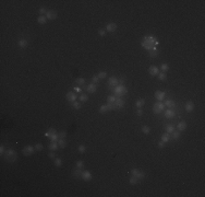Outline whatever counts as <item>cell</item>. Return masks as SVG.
<instances>
[{"label": "cell", "mask_w": 205, "mask_h": 197, "mask_svg": "<svg viewBox=\"0 0 205 197\" xmlns=\"http://www.w3.org/2000/svg\"><path fill=\"white\" fill-rule=\"evenodd\" d=\"M166 133H168V134H171V133H172V131H175V126L174 125H170V124H169V125H167L166 126Z\"/></svg>", "instance_id": "29"}, {"label": "cell", "mask_w": 205, "mask_h": 197, "mask_svg": "<svg viewBox=\"0 0 205 197\" xmlns=\"http://www.w3.org/2000/svg\"><path fill=\"white\" fill-rule=\"evenodd\" d=\"M144 105H145V100H144V99H139V100L135 102V106H137V109H142Z\"/></svg>", "instance_id": "24"}, {"label": "cell", "mask_w": 205, "mask_h": 197, "mask_svg": "<svg viewBox=\"0 0 205 197\" xmlns=\"http://www.w3.org/2000/svg\"><path fill=\"white\" fill-rule=\"evenodd\" d=\"M169 139H170V134L166 133V134L162 135V141H164V142H168Z\"/></svg>", "instance_id": "28"}, {"label": "cell", "mask_w": 205, "mask_h": 197, "mask_svg": "<svg viewBox=\"0 0 205 197\" xmlns=\"http://www.w3.org/2000/svg\"><path fill=\"white\" fill-rule=\"evenodd\" d=\"M180 136H181L180 131H172V133H171V137H172V139H175V140L179 139Z\"/></svg>", "instance_id": "32"}, {"label": "cell", "mask_w": 205, "mask_h": 197, "mask_svg": "<svg viewBox=\"0 0 205 197\" xmlns=\"http://www.w3.org/2000/svg\"><path fill=\"white\" fill-rule=\"evenodd\" d=\"M77 151L80 152V153H85L86 152V147L84 146V145H80L79 148H77Z\"/></svg>", "instance_id": "37"}, {"label": "cell", "mask_w": 205, "mask_h": 197, "mask_svg": "<svg viewBox=\"0 0 205 197\" xmlns=\"http://www.w3.org/2000/svg\"><path fill=\"white\" fill-rule=\"evenodd\" d=\"M160 69H162V72H166L169 70V65L168 64H162V66H160Z\"/></svg>", "instance_id": "36"}, {"label": "cell", "mask_w": 205, "mask_h": 197, "mask_svg": "<svg viewBox=\"0 0 205 197\" xmlns=\"http://www.w3.org/2000/svg\"><path fill=\"white\" fill-rule=\"evenodd\" d=\"M73 90H74V92H75V93H81V91H82V90H81V88H80L79 86H77V87H74Z\"/></svg>", "instance_id": "51"}, {"label": "cell", "mask_w": 205, "mask_h": 197, "mask_svg": "<svg viewBox=\"0 0 205 197\" xmlns=\"http://www.w3.org/2000/svg\"><path fill=\"white\" fill-rule=\"evenodd\" d=\"M79 101H80L81 103H86L88 101V96L86 94H81L80 97H79Z\"/></svg>", "instance_id": "30"}, {"label": "cell", "mask_w": 205, "mask_h": 197, "mask_svg": "<svg viewBox=\"0 0 205 197\" xmlns=\"http://www.w3.org/2000/svg\"><path fill=\"white\" fill-rule=\"evenodd\" d=\"M35 152V147H33V146H26V147H24L23 148V150H22V153L24 154V156H26V157H29V156H31V154H33Z\"/></svg>", "instance_id": "5"}, {"label": "cell", "mask_w": 205, "mask_h": 197, "mask_svg": "<svg viewBox=\"0 0 205 197\" xmlns=\"http://www.w3.org/2000/svg\"><path fill=\"white\" fill-rule=\"evenodd\" d=\"M157 77H158V79H159L160 81H165L166 79H167V74H166V72H159V73H158V76H157Z\"/></svg>", "instance_id": "31"}, {"label": "cell", "mask_w": 205, "mask_h": 197, "mask_svg": "<svg viewBox=\"0 0 205 197\" xmlns=\"http://www.w3.org/2000/svg\"><path fill=\"white\" fill-rule=\"evenodd\" d=\"M72 106H73V109H75V110H80L81 109V102L75 101V102L72 103Z\"/></svg>", "instance_id": "40"}, {"label": "cell", "mask_w": 205, "mask_h": 197, "mask_svg": "<svg viewBox=\"0 0 205 197\" xmlns=\"http://www.w3.org/2000/svg\"><path fill=\"white\" fill-rule=\"evenodd\" d=\"M82 170L79 168H77V170H74L73 171V176L75 177V179H81L82 177Z\"/></svg>", "instance_id": "23"}, {"label": "cell", "mask_w": 205, "mask_h": 197, "mask_svg": "<svg viewBox=\"0 0 205 197\" xmlns=\"http://www.w3.org/2000/svg\"><path fill=\"white\" fill-rule=\"evenodd\" d=\"M49 138H50L51 141H58V140H59V135H58V133H57V134L51 135Z\"/></svg>", "instance_id": "41"}, {"label": "cell", "mask_w": 205, "mask_h": 197, "mask_svg": "<svg viewBox=\"0 0 205 197\" xmlns=\"http://www.w3.org/2000/svg\"><path fill=\"white\" fill-rule=\"evenodd\" d=\"M108 84L110 87H117L118 84H119V79H118L117 77H110L108 79Z\"/></svg>", "instance_id": "12"}, {"label": "cell", "mask_w": 205, "mask_h": 197, "mask_svg": "<svg viewBox=\"0 0 205 197\" xmlns=\"http://www.w3.org/2000/svg\"><path fill=\"white\" fill-rule=\"evenodd\" d=\"M54 134H57V130L55 128H49L48 130L45 133V137H50L51 135H54Z\"/></svg>", "instance_id": "25"}, {"label": "cell", "mask_w": 205, "mask_h": 197, "mask_svg": "<svg viewBox=\"0 0 205 197\" xmlns=\"http://www.w3.org/2000/svg\"><path fill=\"white\" fill-rule=\"evenodd\" d=\"M97 90V87L95 83H90L87 86V88H86V91H87V93H91V94H93V93H95Z\"/></svg>", "instance_id": "13"}, {"label": "cell", "mask_w": 205, "mask_h": 197, "mask_svg": "<svg viewBox=\"0 0 205 197\" xmlns=\"http://www.w3.org/2000/svg\"><path fill=\"white\" fill-rule=\"evenodd\" d=\"M92 173L90 171H87V170H85V171H83L82 172V179L83 181H85V182H88V181H91L92 180Z\"/></svg>", "instance_id": "11"}, {"label": "cell", "mask_w": 205, "mask_h": 197, "mask_svg": "<svg viewBox=\"0 0 205 197\" xmlns=\"http://www.w3.org/2000/svg\"><path fill=\"white\" fill-rule=\"evenodd\" d=\"M184 109H185V111L188 112V113L192 112V111L194 110V103H193V102H191V101H188V102L185 103Z\"/></svg>", "instance_id": "15"}, {"label": "cell", "mask_w": 205, "mask_h": 197, "mask_svg": "<svg viewBox=\"0 0 205 197\" xmlns=\"http://www.w3.org/2000/svg\"><path fill=\"white\" fill-rule=\"evenodd\" d=\"M4 152H6V148H4L3 145H1V146H0V154H1V156H4Z\"/></svg>", "instance_id": "48"}, {"label": "cell", "mask_w": 205, "mask_h": 197, "mask_svg": "<svg viewBox=\"0 0 205 197\" xmlns=\"http://www.w3.org/2000/svg\"><path fill=\"white\" fill-rule=\"evenodd\" d=\"M58 135H59V138H66L67 131H60V133H58Z\"/></svg>", "instance_id": "47"}, {"label": "cell", "mask_w": 205, "mask_h": 197, "mask_svg": "<svg viewBox=\"0 0 205 197\" xmlns=\"http://www.w3.org/2000/svg\"><path fill=\"white\" fill-rule=\"evenodd\" d=\"M99 80L100 79L98 78V76H93V77H92V81H93V83H95V84L99 82Z\"/></svg>", "instance_id": "46"}, {"label": "cell", "mask_w": 205, "mask_h": 197, "mask_svg": "<svg viewBox=\"0 0 205 197\" xmlns=\"http://www.w3.org/2000/svg\"><path fill=\"white\" fill-rule=\"evenodd\" d=\"M46 13H47V10H46L44 7L39 9V14H40V15H44V14H46Z\"/></svg>", "instance_id": "49"}, {"label": "cell", "mask_w": 205, "mask_h": 197, "mask_svg": "<svg viewBox=\"0 0 205 197\" xmlns=\"http://www.w3.org/2000/svg\"><path fill=\"white\" fill-rule=\"evenodd\" d=\"M114 105H115V107H116V110L122 109L123 106H124V100L121 99V97H117L116 101H115V103H114Z\"/></svg>", "instance_id": "10"}, {"label": "cell", "mask_w": 205, "mask_h": 197, "mask_svg": "<svg viewBox=\"0 0 205 197\" xmlns=\"http://www.w3.org/2000/svg\"><path fill=\"white\" fill-rule=\"evenodd\" d=\"M116 99H117V97L115 96V95H109V96L107 97V103H112V104H114Z\"/></svg>", "instance_id": "39"}, {"label": "cell", "mask_w": 205, "mask_h": 197, "mask_svg": "<svg viewBox=\"0 0 205 197\" xmlns=\"http://www.w3.org/2000/svg\"><path fill=\"white\" fill-rule=\"evenodd\" d=\"M4 159H6L8 162H15L17 160V153L13 150V149H8L4 152Z\"/></svg>", "instance_id": "3"}, {"label": "cell", "mask_w": 205, "mask_h": 197, "mask_svg": "<svg viewBox=\"0 0 205 197\" xmlns=\"http://www.w3.org/2000/svg\"><path fill=\"white\" fill-rule=\"evenodd\" d=\"M165 107H166L165 104H164L162 102H159V101H158L157 103H155V104H154V106H153V112L155 113V114L158 115V114H160V113L164 111V109H165Z\"/></svg>", "instance_id": "4"}, {"label": "cell", "mask_w": 205, "mask_h": 197, "mask_svg": "<svg viewBox=\"0 0 205 197\" xmlns=\"http://www.w3.org/2000/svg\"><path fill=\"white\" fill-rule=\"evenodd\" d=\"M27 44H29V42H27V40H25V38H21V40L17 42V45H19L20 48H26V47H27Z\"/></svg>", "instance_id": "17"}, {"label": "cell", "mask_w": 205, "mask_h": 197, "mask_svg": "<svg viewBox=\"0 0 205 197\" xmlns=\"http://www.w3.org/2000/svg\"><path fill=\"white\" fill-rule=\"evenodd\" d=\"M48 157L50 158V159H55V157H56V156H55L54 152H49V153H48Z\"/></svg>", "instance_id": "54"}, {"label": "cell", "mask_w": 205, "mask_h": 197, "mask_svg": "<svg viewBox=\"0 0 205 197\" xmlns=\"http://www.w3.org/2000/svg\"><path fill=\"white\" fill-rule=\"evenodd\" d=\"M37 22L39 23V24H45V23L47 22V18H46V15H39L38 19H37Z\"/></svg>", "instance_id": "27"}, {"label": "cell", "mask_w": 205, "mask_h": 197, "mask_svg": "<svg viewBox=\"0 0 205 197\" xmlns=\"http://www.w3.org/2000/svg\"><path fill=\"white\" fill-rule=\"evenodd\" d=\"M108 111H109V109H108V106L107 105H102L99 107V112L102 113V114H105V113H107Z\"/></svg>", "instance_id": "34"}, {"label": "cell", "mask_w": 205, "mask_h": 197, "mask_svg": "<svg viewBox=\"0 0 205 197\" xmlns=\"http://www.w3.org/2000/svg\"><path fill=\"white\" fill-rule=\"evenodd\" d=\"M66 97H67V100H68L70 103H73V102H75V101H77V93H75V92L70 91V92H68V93H67Z\"/></svg>", "instance_id": "6"}, {"label": "cell", "mask_w": 205, "mask_h": 197, "mask_svg": "<svg viewBox=\"0 0 205 197\" xmlns=\"http://www.w3.org/2000/svg\"><path fill=\"white\" fill-rule=\"evenodd\" d=\"M155 97H156L159 102H162V101L166 97V93L164 91H156L155 92Z\"/></svg>", "instance_id": "14"}, {"label": "cell", "mask_w": 205, "mask_h": 197, "mask_svg": "<svg viewBox=\"0 0 205 197\" xmlns=\"http://www.w3.org/2000/svg\"><path fill=\"white\" fill-rule=\"evenodd\" d=\"M117 30V24L114 22H110L108 23L107 25L105 26V31L106 32H109V33H112V32H115Z\"/></svg>", "instance_id": "8"}, {"label": "cell", "mask_w": 205, "mask_h": 197, "mask_svg": "<svg viewBox=\"0 0 205 197\" xmlns=\"http://www.w3.org/2000/svg\"><path fill=\"white\" fill-rule=\"evenodd\" d=\"M137 177V180H143V179L145 177V173H144V172H142V171H140Z\"/></svg>", "instance_id": "43"}, {"label": "cell", "mask_w": 205, "mask_h": 197, "mask_svg": "<svg viewBox=\"0 0 205 197\" xmlns=\"http://www.w3.org/2000/svg\"><path fill=\"white\" fill-rule=\"evenodd\" d=\"M175 115H176V113H175V111L172 109H167L165 112V116L167 117V118H171V117H175Z\"/></svg>", "instance_id": "20"}, {"label": "cell", "mask_w": 205, "mask_h": 197, "mask_svg": "<svg viewBox=\"0 0 205 197\" xmlns=\"http://www.w3.org/2000/svg\"><path fill=\"white\" fill-rule=\"evenodd\" d=\"M57 15H58V13H57V11H56V10H48V11H47V13H46V18H47V20H50V21L55 20V19L57 18Z\"/></svg>", "instance_id": "7"}, {"label": "cell", "mask_w": 205, "mask_h": 197, "mask_svg": "<svg viewBox=\"0 0 205 197\" xmlns=\"http://www.w3.org/2000/svg\"><path fill=\"white\" fill-rule=\"evenodd\" d=\"M112 92H114V94L116 97H122L128 93V90H127L124 84H118L117 87L114 88Z\"/></svg>", "instance_id": "2"}, {"label": "cell", "mask_w": 205, "mask_h": 197, "mask_svg": "<svg viewBox=\"0 0 205 197\" xmlns=\"http://www.w3.org/2000/svg\"><path fill=\"white\" fill-rule=\"evenodd\" d=\"M123 83H124V78H121L119 80V84H123Z\"/></svg>", "instance_id": "55"}, {"label": "cell", "mask_w": 205, "mask_h": 197, "mask_svg": "<svg viewBox=\"0 0 205 197\" xmlns=\"http://www.w3.org/2000/svg\"><path fill=\"white\" fill-rule=\"evenodd\" d=\"M75 83H77V86H79V87L83 86V84H85V79L82 77L77 78V79H75Z\"/></svg>", "instance_id": "26"}, {"label": "cell", "mask_w": 205, "mask_h": 197, "mask_svg": "<svg viewBox=\"0 0 205 197\" xmlns=\"http://www.w3.org/2000/svg\"><path fill=\"white\" fill-rule=\"evenodd\" d=\"M58 148H59L58 141H51V142L49 143V150H51V151H55V150H57Z\"/></svg>", "instance_id": "22"}, {"label": "cell", "mask_w": 205, "mask_h": 197, "mask_svg": "<svg viewBox=\"0 0 205 197\" xmlns=\"http://www.w3.org/2000/svg\"><path fill=\"white\" fill-rule=\"evenodd\" d=\"M43 145H42V143H36V145H35V150H36V151H40V150H43Z\"/></svg>", "instance_id": "44"}, {"label": "cell", "mask_w": 205, "mask_h": 197, "mask_svg": "<svg viewBox=\"0 0 205 197\" xmlns=\"http://www.w3.org/2000/svg\"><path fill=\"white\" fill-rule=\"evenodd\" d=\"M148 54H149V56H151L152 58L157 57V55H158V48H157V46H155V47H153L152 49H149V50H148Z\"/></svg>", "instance_id": "18"}, {"label": "cell", "mask_w": 205, "mask_h": 197, "mask_svg": "<svg viewBox=\"0 0 205 197\" xmlns=\"http://www.w3.org/2000/svg\"><path fill=\"white\" fill-rule=\"evenodd\" d=\"M142 131H143V134H145V135H148L149 133H151V128L148 127V126H146V125H144L142 127Z\"/></svg>", "instance_id": "35"}, {"label": "cell", "mask_w": 205, "mask_h": 197, "mask_svg": "<svg viewBox=\"0 0 205 197\" xmlns=\"http://www.w3.org/2000/svg\"><path fill=\"white\" fill-rule=\"evenodd\" d=\"M75 165H77V168H79V169H83L84 168V162H83L82 160H80V161H77Z\"/></svg>", "instance_id": "45"}, {"label": "cell", "mask_w": 205, "mask_h": 197, "mask_svg": "<svg viewBox=\"0 0 205 197\" xmlns=\"http://www.w3.org/2000/svg\"><path fill=\"white\" fill-rule=\"evenodd\" d=\"M137 116H142V115H143L142 109H137Z\"/></svg>", "instance_id": "53"}, {"label": "cell", "mask_w": 205, "mask_h": 197, "mask_svg": "<svg viewBox=\"0 0 205 197\" xmlns=\"http://www.w3.org/2000/svg\"><path fill=\"white\" fill-rule=\"evenodd\" d=\"M148 73L151 74L152 77H156V76H158V73H159V69H158V67H156V66H151V67L148 68Z\"/></svg>", "instance_id": "9"}, {"label": "cell", "mask_w": 205, "mask_h": 197, "mask_svg": "<svg viewBox=\"0 0 205 197\" xmlns=\"http://www.w3.org/2000/svg\"><path fill=\"white\" fill-rule=\"evenodd\" d=\"M58 145H59V148H66L67 147V140L66 138H59V140H58Z\"/></svg>", "instance_id": "21"}, {"label": "cell", "mask_w": 205, "mask_h": 197, "mask_svg": "<svg viewBox=\"0 0 205 197\" xmlns=\"http://www.w3.org/2000/svg\"><path fill=\"white\" fill-rule=\"evenodd\" d=\"M106 77H107V72L106 71H100L99 73H98V78H99V79H105Z\"/></svg>", "instance_id": "42"}, {"label": "cell", "mask_w": 205, "mask_h": 197, "mask_svg": "<svg viewBox=\"0 0 205 197\" xmlns=\"http://www.w3.org/2000/svg\"><path fill=\"white\" fill-rule=\"evenodd\" d=\"M98 34H99L100 36H105V35H106V31H105V30H102V29H100V30H98Z\"/></svg>", "instance_id": "50"}, {"label": "cell", "mask_w": 205, "mask_h": 197, "mask_svg": "<svg viewBox=\"0 0 205 197\" xmlns=\"http://www.w3.org/2000/svg\"><path fill=\"white\" fill-rule=\"evenodd\" d=\"M165 145H166V142H164V141H162V140L157 143V146L159 147V148H164V147H165Z\"/></svg>", "instance_id": "52"}, {"label": "cell", "mask_w": 205, "mask_h": 197, "mask_svg": "<svg viewBox=\"0 0 205 197\" xmlns=\"http://www.w3.org/2000/svg\"><path fill=\"white\" fill-rule=\"evenodd\" d=\"M157 44H158L157 43V40L154 35H145L144 38H143V41H142V43H141V45H142V47L144 49L149 50V49H152L153 47H155Z\"/></svg>", "instance_id": "1"}, {"label": "cell", "mask_w": 205, "mask_h": 197, "mask_svg": "<svg viewBox=\"0 0 205 197\" xmlns=\"http://www.w3.org/2000/svg\"><path fill=\"white\" fill-rule=\"evenodd\" d=\"M177 129H178V131H180V133H181V131H184L185 129H187V123H185V122H179V123H178V125H177Z\"/></svg>", "instance_id": "16"}, {"label": "cell", "mask_w": 205, "mask_h": 197, "mask_svg": "<svg viewBox=\"0 0 205 197\" xmlns=\"http://www.w3.org/2000/svg\"><path fill=\"white\" fill-rule=\"evenodd\" d=\"M54 163H55V165L57 166V168H60V166L62 165V160L60 159V158H56L54 160Z\"/></svg>", "instance_id": "33"}, {"label": "cell", "mask_w": 205, "mask_h": 197, "mask_svg": "<svg viewBox=\"0 0 205 197\" xmlns=\"http://www.w3.org/2000/svg\"><path fill=\"white\" fill-rule=\"evenodd\" d=\"M137 182H139V180H137L135 176H133V175H132V177L130 179V181H129V183H130L131 185H135V184H137Z\"/></svg>", "instance_id": "38"}, {"label": "cell", "mask_w": 205, "mask_h": 197, "mask_svg": "<svg viewBox=\"0 0 205 197\" xmlns=\"http://www.w3.org/2000/svg\"><path fill=\"white\" fill-rule=\"evenodd\" d=\"M164 104H165V106L168 107V109H174L175 106H176V102L172 100H166Z\"/></svg>", "instance_id": "19"}]
</instances>
